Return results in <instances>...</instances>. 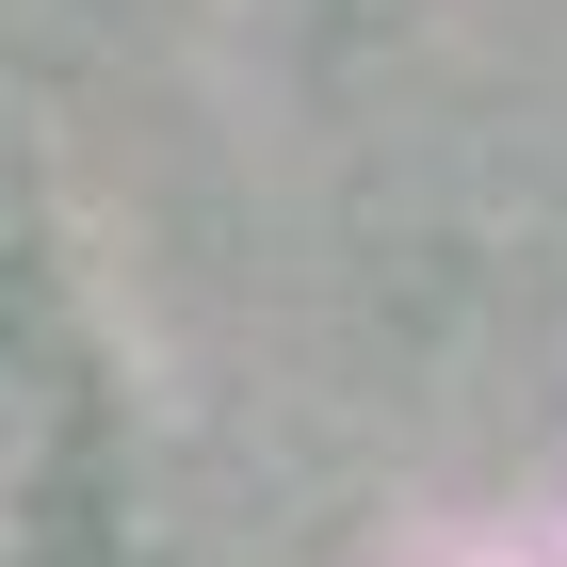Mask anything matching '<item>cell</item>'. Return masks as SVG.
Returning a JSON list of instances; mask_svg holds the SVG:
<instances>
[{
    "mask_svg": "<svg viewBox=\"0 0 567 567\" xmlns=\"http://www.w3.org/2000/svg\"><path fill=\"white\" fill-rule=\"evenodd\" d=\"M49 535H65V422L0 357V567H49Z\"/></svg>",
    "mask_w": 567,
    "mask_h": 567,
    "instance_id": "cell-1",
    "label": "cell"
}]
</instances>
